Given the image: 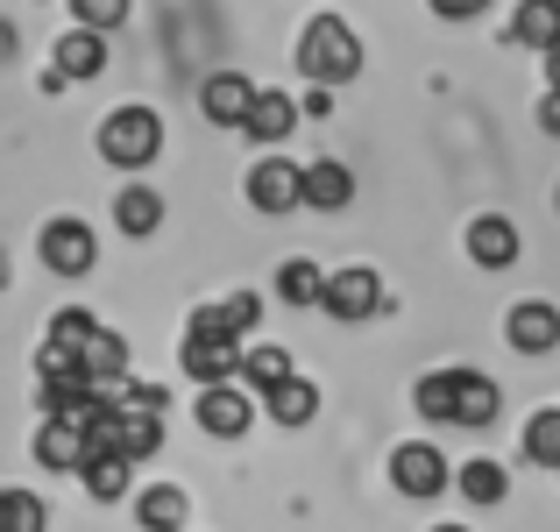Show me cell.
I'll return each mask as SVG.
<instances>
[{
	"label": "cell",
	"instance_id": "obj_1",
	"mask_svg": "<svg viewBox=\"0 0 560 532\" xmlns=\"http://www.w3.org/2000/svg\"><path fill=\"white\" fill-rule=\"evenodd\" d=\"M299 71L313 85H348L362 71V43H355V28L341 22V14H319V22H305V36H299Z\"/></svg>",
	"mask_w": 560,
	"mask_h": 532
},
{
	"label": "cell",
	"instance_id": "obj_2",
	"mask_svg": "<svg viewBox=\"0 0 560 532\" xmlns=\"http://www.w3.org/2000/svg\"><path fill=\"white\" fill-rule=\"evenodd\" d=\"M50 348H57V355H79V362L93 369L107 391H121V377H128V348H121V334H107L93 313H57Z\"/></svg>",
	"mask_w": 560,
	"mask_h": 532
},
{
	"label": "cell",
	"instance_id": "obj_3",
	"mask_svg": "<svg viewBox=\"0 0 560 532\" xmlns=\"http://www.w3.org/2000/svg\"><path fill=\"white\" fill-rule=\"evenodd\" d=\"M156 150H164V122H156L150 107H121V114H107V122H100V157H107V164L142 171Z\"/></svg>",
	"mask_w": 560,
	"mask_h": 532
},
{
	"label": "cell",
	"instance_id": "obj_4",
	"mask_svg": "<svg viewBox=\"0 0 560 532\" xmlns=\"http://www.w3.org/2000/svg\"><path fill=\"white\" fill-rule=\"evenodd\" d=\"M93 454H100L93 426L71 419V412H50V426L36 433V462H43V469H85Z\"/></svg>",
	"mask_w": 560,
	"mask_h": 532
},
{
	"label": "cell",
	"instance_id": "obj_5",
	"mask_svg": "<svg viewBox=\"0 0 560 532\" xmlns=\"http://www.w3.org/2000/svg\"><path fill=\"white\" fill-rule=\"evenodd\" d=\"M248 206H262V213H291V206H305V171L291 164V157H262V164L248 171Z\"/></svg>",
	"mask_w": 560,
	"mask_h": 532
},
{
	"label": "cell",
	"instance_id": "obj_6",
	"mask_svg": "<svg viewBox=\"0 0 560 532\" xmlns=\"http://www.w3.org/2000/svg\"><path fill=\"white\" fill-rule=\"evenodd\" d=\"M93 228H85V220H50V228H43V263H50L57 277H85L93 270Z\"/></svg>",
	"mask_w": 560,
	"mask_h": 532
},
{
	"label": "cell",
	"instance_id": "obj_7",
	"mask_svg": "<svg viewBox=\"0 0 560 532\" xmlns=\"http://www.w3.org/2000/svg\"><path fill=\"white\" fill-rule=\"evenodd\" d=\"M327 305L334 320H370L376 305H383V285H376V270H362V263H348V270H334L327 277Z\"/></svg>",
	"mask_w": 560,
	"mask_h": 532
},
{
	"label": "cell",
	"instance_id": "obj_8",
	"mask_svg": "<svg viewBox=\"0 0 560 532\" xmlns=\"http://www.w3.org/2000/svg\"><path fill=\"white\" fill-rule=\"evenodd\" d=\"M390 483H397L405 497H440V490H447V462H440V448L411 440V448L390 454Z\"/></svg>",
	"mask_w": 560,
	"mask_h": 532
},
{
	"label": "cell",
	"instance_id": "obj_9",
	"mask_svg": "<svg viewBox=\"0 0 560 532\" xmlns=\"http://www.w3.org/2000/svg\"><path fill=\"white\" fill-rule=\"evenodd\" d=\"M100 448H121L128 462H150L156 448H164V412H142V405H121L107 426V440Z\"/></svg>",
	"mask_w": 560,
	"mask_h": 532
},
{
	"label": "cell",
	"instance_id": "obj_10",
	"mask_svg": "<svg viewBox=\"0 0 560 532\" xmlns=\"http://www.w3.org/2000/svg\"><path fill=\"white\" fill-rule=\"evenodd\" d=\"M199 107H206V122H220V128H248V114H256V85H248L242 71H213L206 93H199Z\"/></svg>",
	"mask_w": 560,
	"mask_h": 532
},
{
	"label": "cell",
	"instance_id": "obj_11",
	"mask_svg": "<svg viewBox=\"0 0 560 532\" xmlns=\"http://www.w3.org/2000/svg\"><path fill=\"white\" fill-rule=\"evenodd\" d=\"M57 79H100L107 71V28H71V36H57V57H50Z\"/></svg>",
	"mask_w": 560,
	"mask_h": 532
},
{
	"label": "cell",
	"instance_id": "obj_12",
	"mask_svg": "<svg viewBox=\"0 0 560 532\" xmlns=\"http://www.w3.org/2000/svg\"><path fill=\"white\" fill-rule=\"evenodd\" d=\"M248 419H256V405H248L234 383H206V391H199V426H206V433L234 440V433H248Z\"/></svg>",
	"mask_w": 560,
	"mask_h": 532
},
{
	"label": "cell",
	"instance_id": "obj_13",
	"mask_svg": "<svg viewBox=\"0 0 560 532\" xmlns=\"http://www.w3.org/2000/svg\"><path fill=\"white\" fill-rule=\"evenodd\" d=\"M242 362H248V355L234 348V342H213V334H185V377H199V383H228V377H242Z\"/></svg>",
	"mask_w": 560,
	"mask_h": 532
},
{
	"label": "cell",
	"instance_id": "obj_14",
	"mask_svg": "<svg viewBox=\"0 0 560 532\" xmlns=\"http://www.w3.org/2000/svg\"><path fill=\"white\" fill-rule=\"evenodd\" d=\"M504 334H511V348H525V355H547V348L560 342V313H553L547 299H525V305H511Z\"/></svg>",
	"mask_w": 560,
	"mask_h": 532
},
{
	"label": "cell",
	"instance_id": "obj_15",
	"mask_svg": "<svg viewBox=\"0 0 560 532\" xmlns=\"http://www.w3.org/2000/svg\"><path fill=\"white\" fill-rule=\"evenodd\" d=\"M468 263H482V270H504V263H518V228H511L504 213H482L476 228H468Z\"/></svg>",
	"mask_w": 560,
	"mask_h": 532
},
{
	"label": "cell",
	"instance_id": "obj_16",
	"mask_svg": "<svg viewBox=\"0 0 560 532\" xmlns=\"http://www.w3.org/2000/svg\"><path fill=\"white\" fill-rule=\"evenodd\" d=\"M348 199H355V177H348L341 157H319V164H305V206H319V213H341Z\"/></svg>",
	"mask_w": 560,
	"mask_h": 532
},
{
	"label": "cell",
	"instance_id": "obj_17",
	"mask_svg": "<svg viewBox=\"0 0 560 532\" xmlns=\"http://www.w3.org/2000/svg\"><path fill=\"white\" fill-rule=\"evenodd\" d=\"M411 405H419V419H433V426L462 419V369H433V377H419Z\"/></svg>",
	"mask_w": 560,
	"mask_h": 532
},
{
	"label": "cell",
	"instance_id": "obj_18",
	"mask_svg": "<svg viewBox=\"0 0 560 532\" xmlns=\"http://www.w3.org/2000/svg\"><path fill=\"white\" fill-rule=\"evenodd\" d=\"M511 43H525V50H553V43H560V0H525V8H511Z\"/></svg>",
	"mask_w": 560,
	"mask_h": 532
},
{
	"label": "cell",
	"instance_id": "obj_19",
	"mask_svg": "<svg viewBox=\"0 0 560 532\" xmlns=\"http://www.w3.org/2000/svg\"><path fill=\"white\" fill-rule=\"evenodd\" d=\"M299 128V100H284V93H256V114H248V136L262 142V150H277V142Z\"/></svg>",
	"mask_w": 560,
	"mask_h": 532
},
{
	"label": "cell",
	"instance_id": "obj_20",
	"mask_svg": "<svg viewBox=\"0 0 560 532\" xmlns=\"http://www.w3.org/2000/svg\"><path fill=\"white\" fill-rule=\"evenodd\" d=\"M291 377H299V369H291L284 348H248V362H242V383H248V391L270 397V391H284Z\"/></svg>",
	"mask_w": 560,
	"mask_h": 532
},
{
	"label": "cell",
	"instance_id": "obj_21",
	"mask_svg": "<svg viewBox=\"0 0 560 532\" xmlns=\"http://www.w3.org/2000/svg\"><path fill=\"white\" fill-rule=\"evenodd\" d=\"M79 476H85V490H93V497H107V505H114V497L128 490V454H121V448H100L93 462L79 469Z\"/></svg>",
	"mask_w": 560,
	"mask_h": 532
},
{
	"label": "cell",
	"instance_id": "obj_22",
	"mask_svg": "<svg viewBox=\"0 0 560 532\" xmlns=\"http://www.w3.org/2000/svg\"><path fill=\"white\" fill-rule=\"evenodd\" d=\"M313 412H319V391H313V383H305V377H291L284 391H270V419L284 426V433H291V426H305V419H313Z\"/></svg>",
	"mask_w": 560,
	"mask_h": 532
},
{
	"label": "cell",
	"instance_id": "obj_23",
	"mask_svg": "<svg viewBox=\"0 0 560 532\" xmlns=\"http://www.w3.org/2000/svg\"><path fill=\"white\" fill-rule=\"evenodd\" d=\"M136 519L150 525V532H178V525H185V490H171V483H156V490H142Z\"/></svg>",
	"mask_w": 560,
	"mask_h": 532
},
{
	"label": "cell",
	"instance_id": "obj_24",
	"mask_svg": "<svg viewBox=\"0 0 560 532\" xmlns=\"http://www.w3.org/2000/svg\"><path fill=\"white\" fill-rule=\"evenodd\" d=\"M114 220H121V234H156V220H164V199H156V192H121V199H114Z\"/></svg>",
	"mask_w": 560,
	"mask_h": 532
},
{
	"label": "cell",
	"instance_id": "obj_25",
	"mask_svg": "<svg viewBox=\"0 0 560 532\" xmlns=\"http://www.w3.org/2000/svg\"><path fill=\"white\" fill-rule=\"evenodd\" d=\"M490 419H497V383L476 377V369H462V419H454V426L476 433V426H490Z\"/></svg>",
	"mask_w": 560,
	"mask_h": 532
},
{
	"label": "cell",
	"instance_id": "obj_26",
	"mask_svg": "<svg viewBox=\"0 0 560 532\" xmlns=\"http://www.w3.org/2000/svg\"><path fill=\"white\" fill-rule=\"evenodd\" d=\"M277 291H284L291 305H319L327 299V277H319V263H284V270H277Z\"/></svg>",
	"mask_w": 560,
	"mask_h": 532
},
{
	"label": "cell",
	"instance_id": "obj_27",
	"mask_svg": "<svg viewBox=\"0 0 560 532\" xmlns=\"http://www.w3.org/2000/svg\"><path fill=\"white\" fill-rule=\"evenodd\" d=\"M525 462L560 469V412H539V419L525 426Z\"/></svg>",
	"mask_w": 560,
	"mask_h": 532
},
{
	"label": "cell",
	"instance_id": "obj_28",
	"mask_svg": "<svg viewBox=\"0 0 560 532\" xmlns=\"http://www.w3.org/2000/svg\"><path fill=\"white\" fill-rule=\"evenodd\" d=\"M454 490H462L468 505H497V497H504V469L497 462H468L462 476H454Z\"/></svg>",
	"mask_w": 560,
	"mask_h": 532
},
{
	"label": "cell",
	"instance_id": "obj_29",
	"mask_svg": "<svg viewBox=\"0 0 560 532\" xmlns=\"http://www.w3.org/2000/svg\"><path fill=\"white\" fill-rule=\"evenodd\" d=\"M0 511H8V532H43V505L28 490H0Z\"/></svg>",
	"mask_w": 560,
	"mask_h": 532
},
{
	"label": "cell",
	"instance_id": "obj_30",
	"mask_svg": "<svg viewBox=\"0 0 560 532\" xmlns=\"http://www.w3.org/2000/svg\"><path fill=\"white\" fill-rule=\"evenodd\" d=\"M71 14H79L85 28H121L128 22V0H71Z\"/></svg>",
	"mask_w": 560,
	"mask_h": 532
},
{
	"label": "cell",
	"instance_id": "obj_31",
	"mask_svg": "<svg viewBox=\"0 0 560 532\" xmlns=\"http://www.w3.org/2000/svg\"><path fill=\"white\" fill-rule=\"evenodd\" d=\"M220 313H228L234 334H248V327H256V313H262V299H256V291H234V299H220Z\"/></svg>",
	"mask_w": 560,
	"mask_h": 532
},
{
	"label": "cell",
	"instance_id": "obj_32",
	"mask_svg": "<svg viewBox=\"0 0 560 532\" xmlns=\"http://www.w3.org/2000/svg\"><path fill=\"white\" fill-rule=\"evenodd\" d=\"M121 405H142V412H164L171 397L156 391V383H121Z\"/></svg>",
	"mask_w": 560,
	"mask_h": 532
},
{
	"label": "cell",
	"instance_id": "obj_33",
	"mask_svg": "<svg viewBox=\"0 0 560 532\" xmlns=\"http://www.w3.org/2000/svg\"><path fill=\"white\" fill-rule=\"evenodd\" d=\"M482 8H490V0H433V14H440V22H476Z\"/></svg>",
	"mask_w": 560,
	"mask_h": 532
},
{
	"label": "cell",
	"instance_id": "obj_34",
	"mask_svg": "<svg viewBox=\"0 0 560 532\" xmlns=\"http://www.w3.org/2000/svg\"><path fill=\"white\" fill-rule=\"evenodd\" d=\"M539 128H547V136H560V93L547 100V107H539Z\"/></svg>",
	"mask_w": 560,
	"mask_h": 532
},
{
	"label": "cell",
	"instance_id": "obj_35",
	"mask_svg": "<svg viewBox=\"0 0 560 532\" xmlns=\"http://www.w3.org/2000/svg\"><path fill=\"white\" fill-rule=\"evenodd\" d=\"M547 79H553V93H560V43L547 50Z\"/></svg>",
	"mask_w": 560,
	"mask_h": 532
},
{
	"label": "cell",
	"instance_id": "obj_36",
	"mask_svg": "<svg viewBox=\"0 0 560 532\" xmlns=\"http://www.w3.org/2000/svg\"><path fill=\"white\" fill-rule=\"evenodd\" d=\"M440 532H462V525H440Z\"/></svg>",
	"mask_w": 560,
	"mask_h": 532
}]
</instances>
